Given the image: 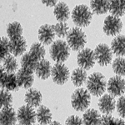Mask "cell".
<instances>
[{
    "label": "cell",
    "mask_w": 125,
    "mask_h": 125,
    "mask_svg": "<svg viewBox=\"0 0 125 125\" xmlns=\"http://www.w3.org/2000/svg\"><path fill=\"white\" fill-rule=\"evenodd\" d=\"M72 82L76 87H81L87 81V73L86 70L83 69L81 68H78L73 70L72 73Z\"/></svg>",
    "instance_id": "cell-27"
},
{
    "label": "cell",
    "mask_w": 125,
    "mask_h": 125,
    "mask_svg": "<svg viewBox=\"0 0 125 125\" xmlns=\"http://www.w3.org/2000/svg\"><path fill=\"white\" fill-rule=\"evenodd\" d=\"M91 97L88 90L78 88L75 90L71 96V104L73 108L77 111H84L89 107Z\"/></svg>",
    "instance_id": "cell-5"
},
{
    "label": "cell",
    "mask_w": 125,
    "mask_h": 125,
    "mask_svg": "<svg viewBox=\"0 0 125 125\" xmlns=\"http://www.w3.org/2000/svg\"><path fill=\"white\" fill-rule=\"evenodd\" d=\"M33 72L29 70L21 68L17 73V78L20 88H31L34 82Z\"/></svg>",
    "instance_id": "cell-15"
},
{
    "label": "cell",
    "mask_w": 125,
    "mask_h": 125,
    "mask_svg": "<svg viewBox=\"0 0 125 125\" xmlns=\"http://www.w3.org/2000/svg\"><path fill=\"white\" fill-rule=\"evenodd\" d=\"M24 100H25L27 105L32 107V108L39 107L42 103V94L39 90L35 89V88H30L25 94Z\"/></svg>",
    "instance_id": "cell-18"
},
{
    "label": "cell",
    "mask_w": 125,
    "mask_h": 125,
    "mask_svg": "<svg viewBox=\"0 0 125 125\" xmlns=\"http://www.w3.org/2000/svg\"><path fill=\"white\" fill-rule=\"evenodd\" d=\"M53 29L55 34L58 38L67 37L68 32H69V27L66 23H60L58 22L55 25H53Z\"/></svg>",
    "instance_id": "cell-33"
},
{
    "label": "cell",
    "mask_w": 125,
    "mask_h": 125,
    "mask_svg": "<svg viewBox=\"0 0 125 125\" xmlns=\"http://www.w3.org/2000/svg\"><path fill=\"white\" fill-rule=\"evenodd\" d=\"M100 125H125V123L122 118H114L111 115H104L102 117Z\"/></svg>",
    "instance_id": "cell-35"
},
{
    "label": "cell",
    "mask_w": 125,
    "mask_h": 125,
    "mask_svg": "<svg viewBox=\"0 0 125 125\" xmlns=\"http://www.w3.org/2000/svg\"><path fill=\"white\" fill-rule=\"evenodd\" d=\"M50 56L58 63H62L69 57L70 48L63 40H57L52 44L49 49Z\"/></svg>",
    "instance_id": "cell-2"
},
{
    "label": "cell",
    "mask_w": 125,
    "mask_h": 125,
    "mask_svg": "<svg viewBox=\"0 0 125 125\" xmlns=\"http://www.w3.org/2000/svg\"><path fill=\"white\" fill-rule=\"evenodd\" d=\"M29 53L34 56L39 61L44 59L45 57V48L43 45L40 43H34L32 44L31 48H30Z\"/></svg>",
    "instance_id": "cell-30"
},
{
    "label": "cell",
    "mask_w": 125,
    "mask_h": 125,
    "mask_svg": "<svg viewBox=\"0 0 125 125\" xmlns=\"http://www.w3.org/2000/svg\"><path fill=\"white\" fill-rule=\"evenodd\" d=\"M116 101L114 97L110 94H104L99 98L98 108L104 115H110L115 109Z\"/></svg>",
    "instance_id": "cell-13"
},
{
    "label": "cell",
    "mask_w": 125,
    "mask_h": 125,
    "mask_svg": "<svg viewBox=\"0 0 125 125\" xmlns=\"http://www.w3.org/2000/svg\"><path fill=\"white\" fill-rule=\"evenodd\" d=\"M2 67L8 73H14L18 69V62L14 58V56L9 55L3 61Z\"/></svg>",
    "instance_id": "cell-29"
},
{
    "label": "cell",
    "mask_w": 125,
    "mask_h": 125,
    "mask_svg": "<svg viewBox=\"0 0 125 125\" xmlns=\"http://www.w3.org/2000/svg\"><path fill=\"white\" fill-rule=\"evenodd\" d=\"M53 26L49 24H43L39 29V41L44 45H49L54 40L55 38Z\"/></svg>",
    "instance_id": "cell-14"
},
{
    "label": "cell",
    "mask_w": 125,
    "mask_h": 125,
    "mask_svg": "<svg viewBox=\"0 0 125 125\" xmlns=\"http://www.w3.org/2000/svg\"><path fill=\"white\" fill-rule=\"evenodd\" d=\"M94 51L90 48H83L78 52L77 55V62L79 68L84 70H89L95 64Z\"/></svg>",
    "instance_id": "cell-6"
},
{
    "label": "cell",
    "mask_w": 125,
    "mask_h": 125,
    "mask_svg": "<svg viewBox=\"0 0 125 125\" xmlns=\"http://www.w3.org/2000/svg\"><path fill=\"white\" fill-rule=\"evenodd\" d=\"M67 42L70 48L74 51H81L87 43V36L81 29L76 27L69 30Z\"/></svg>",
    "instance_id": "cell-3"
},
{
    "label": "cell",
    "mask_w": 125,
    "mask_h": 125,
    "mask_svg": "<svg viewBox=\"0 0 125 125\" xmlns=\"http://www.w3.org/2000/svg\"><path fill=\"white\" fill-rule=\"evenodd\" d=\"M0 98H1V104L2 108H7V107H11V104L13 103V97L10 94L9 91L2 88L0 92Z\"/></svg>",
    "instance_id": "cell-34"
},
{
    "label": "cell",
    "mask_w": 125,
    "mask_h": 125,
    "mask_svg": "<svg viewBox=\"0 0 125 125\" xmlns=\"http://www.w3.org/2000/svg\"><path fill=\"white\" fill-rule=\"evenodd\" d=\"M113 69L118 76L125 75V59L123 58H118L113 62Z\"/></svg>",
    "instance_id": "cell-31"
},
{
    "label": "cell",
    "mask_w": 125,
    "mask_h": 125,
    "mask_svg": "<svg viewBox=\"0 0 125 125\" xmlns=\"http://www.w3.org/2000/svg\"><path fill=\"white\" fill-rule=\"evenodd\" d=\"M39 62V61L34 56L32 55L30 53H27L23 54V57L21 58L22 68L33 72L36 70V68H37Z\"/></svg>",
    "instance_id": "cell-24"
},
{
    "label": "cell",
    "mask_w": 125,
    "mask_h": 125,
    "mask_svg": "<svg viewBox=\"0 0 125 125\" xmlns=\"http://www.w3.org/2000/svg\"><path fill=\"white\" fill-rule=\"evenodd\" d=\"M17 120V114L12 107L2 108L1 114H0L1 125H15Z\"/></svg>",
    "instance_id": "cell-16"
},
{
    "label": "cell",
    "mask_w": 125,
    "mask_h": 125,
    "mask_svg": "<svg viewBox=\"0 0 125 125\" xmlns=\"http://www.w3.org/2000/svg\"><path fill=\"white\" fill-rule=\"evenodd\" d=\"M95 59L100 66H107L112 62L113 52L105 43H100L94 49Z\"/></svg>",
    "instance_id": "cell-8"
},
{
    "label": "cell",
    "mask_w": 125,
    "mask_h": 125,
    "mask_svg": "<svg viewBox=\"0 0 125 125\" xmlns=\"http://www.w3.org/2000/svg\"><path fill=\"white\" fill-rule=\"evenodd\" d=\"M37 120L39 124L48 125L51 124L52 121V113L48 107L41 105L38 108L37 111Z\"/></svg>",
    "instance_id": "cell-23"
},
{
    "label": "cell",
    "mask_w": 125,
    "mask_h": 125,
    "mask_svg": "<svg viewBox=\"0 0 125 125\" xmlns=\"http://www.w3.org/2000/svg\"><path fill=\"white\" fill-rule=\"evenodd\" d=\"M0 84L1 88L8 91H16L20 88L18 81L17 74L8 73L1 66V73H0Z\"/></svg>",
    "instance_id": "cell-9"
},
{
    "label": "cell",
    "mask_w": 125,
    "mask_h": 125,
    "mask_svg": "<svg viewBox=\"0 0 125 125\" xmlns=\"http://www.w3.org/2000/svg\"><path fill=\"white\" fill-rule=\"evenodd\" d=\"M109 12L112 16L116 18L122 17L125 13V1H121V0L110 1Z\"/></svg>",
    "instance_id": "cell-28"
},
{
    "label": "cell",
    "mask_w": 125,
    "mask_h": 125,
    "mask_svg": "<svg viewBox=\"0 0 125 125\" xmlns=\"http://www.w3.org/2000/svg\"><path fill=\"white\" fill-rule=\"evenodd\" d=\"M0 59L1 61H3L8 56L10 55V41L7 38L3 37L1 39V42H0Z\"/></svg>",
    "instance_id": "cell-32"
},
{
    "label": "cell",
    "mask_w": 125,
    "mask_h": 125,
    "mask_svg": "<svg viewBox=\"0 0 125 125\" xmlns=\"http://www.w3.org/2000/svg\"><path fill=\"white\" fill-rule=\"evenodd\" d=\"M17 118L20 125H34L37 119V114L33 108L29 105H23L18 110Z\"/></svg>",
    "instance_id": "cell-7"
},
{
    "label": "cell",
    "mask_w": 125,
    "mask_h": 125,
    "mask_svg": "<svg viewBox=\"0 0 125 125\" xmlns=\"http://www.w3.org/2000/svg\"><path fill=\"white\" fill-rule=\"evenodd\" d=\"M124 97H125V96H124Z\"/></svg>",
    "instance_id": "cell-41"
},
{
    "label": "cell",
    "mask_w": 125,
    "mask_h": 125,
    "mask_svg": "<svg viewBox=\"0 0 125 125\" xmlns=\"http://www.w3.org/2000/svg\"><path fill=\"white\" fill-rule=\"evenodd\" d=\"M35 125H41V124H35Z\"/></svg>",
    "instance_id": "cell-40"
},
{
    "label": "cell",
    "mask_w": 125,
    "mask_h": 125,
    "mask_svg": "<svg viewBox=\"0 0 125 125\" xmlns=\"http://www.w3.org/2000/svg\"><path fill=\"white\" fill-rule=\"evenodd\" d=\"M7 33L10 40L23 37V28L19 22L10 23L7 27Z\"/></svg>",
    "instance_id": "cell-26"
},
{
    "label": "cell",
    "mask_w": 125,
    "mask_h": 125,
    "mask_svg": "<svg viewBox=\"0 0 125 125\" xmlns=\"http://www.w3.org/2000/svg\"><path fill=\"white\" fill-rule=\"evenodd\" d=\"M65 125H83V122L82 118H80L78 116L72 115L67 118Z\"/></svg>",
    "instance_id": "cell-37"
},
{
    "label": "cell",
    "mask_w": 125,
    "mask_h": 125,
    "mask_svg": "<svg viewBox=\"0 0 125 125\" xmlns=\"http://www.w3.org/2000/svg\"><path fill=\"white\" fill-rule=\"evenodd\" d=\"M107 88L110 95L121 97L125 93V80L120 76H114L107 83Z\"/></svg>",
    "instance_id": "cell-10"
},
{
    "label": "cell",
    "mask_w": 125,
    "mask_h": 125,
    "mask_svg": "<svg viewBox=\"0 0 125 125\" xmlns=\"http://www.w3.org/2000/svg\"><path fill=\"white\" fill-rule=\"evenodd\" d=\"M102 117L96 109H88L83 115V125H100Z\"/></svg>",
    "instance_id": "cell-19"
},
{
    "label": "cell",
    "mask_w": 125,
    "mask_h": 125,
    "mask_svg": "<svg viewBox=\"0 0 125 125\" xmlns=\"http://www.w3.org/2000/svg\"><path fill=\"white\" fill-rule=\"evenodd\" d=\"M36 75L41 79H47L52 73V67L50 62L47 59L40 60L35 70Z\"/></svg>",
    "instance_id": "cell-20"
},
{
    "label": "cell",
    "mask_w": 125,
    "mask_h": 125,
    "mask_svg": "<svg viewBox=\"0 0 125 125\" xmlns=\"http://www.w3.org/2000/svg\"><path fill=\"white\" fill-rule=\"evenodd\" d=\"M56 19L60 23H65L70 17V10L65 3H58L53 10Z\"/></svg>",
    "instance_id": "cell-21"
},
{
    "label": "cell",
    "mask_w": 125,
    "mask_h": 125,
    "mask_svg": "<svg viewBox=\"0 0 125 125\" xmlns=\"http://www.w3.org/2000/svg\"><path fill=\"white\" fill-rule=\"evenodd\" d=\"M52 78L58 85H62L68 82L69 78V69L63 63H56L52 68Z\"/></svg>",
    "instance_id": "cell-11"
},
{
    "label": "cell",
    "mask_w": 125,
    "mask_h": 125,
    "mask_svg": "<svg viewBox=\"0 0 125 125\" xmlns=\"http://www.w3.org/2000/svg\"><path fill=\"white\" fill-rule=\"evenodd\" d=\"M27 49V42L23 37L10 40V53L13 56L23 55Z\"/></svg>",
    "instance_id": "cell-17"
},
{
    "label": "cell",
    "mask_w": 125,
    "mask_h": 125,
    "mask_svg": "<svg viewBox=\"0 0 125 125\" xmlns=\"http://www.w3.org/2000/svg\"><path fill=\"white\" fill-rule=\"evenodd\" d=\"M93 13L89 8L81 4L76 6L72 12V19L73 23L79 27H87L91 23Z\"/></svg>",
    "instance_id": "cell-4"
},
{
    "label": "cell",
    "mask_w": 125,
    "mask_h": 125,
    "mask_svg": "<svg viewBox=\"0 0 125 125\" xmlns=\"http://www.w3.org/2000/svg\"><path fill=\"white\" fill-rule=\"evenodd\" d=\"M123 28V23L119 18L109 15L104 19V32L108 36H114L119 33Z\"/></svg>",
    "instance_id": "cell-12"
},
{
    "label": "cell",
    "mask_w": 125,
    "mask_h": 125,
    "mask_svg": "<svg viewBox=\"0 0 125 125\" xmlns=\"http://www.w3.org/2000/svg\"><path fill=\"white\" fill-rule=\"evenodd\" d=\"M111 50L112 52L118 56V58H122L125 55V36L118 35L111 43Z\"/></svg>",
    "instance_id": "cell-22"
},
{
    "label": "cell",
    "mask_w": 125,
    "mask_h": 125,
    "mask_svg": "<svg viewBox=\"0 0 125 125\" xmlns=\"http://www.w3.org/2000/svg\"><path fill=\"white\" fill-rule=\"evenodd\" d=\"M116 108L118 114L123 118H125V97L121 96L116 103Z\"/></svg>",
    "instance_id": "cell-36"
},
{
    "label": "cell",
    "mask_w": 125,
    "mask_h": 125,
    "mask_svg": "<svg viewBox=\"0 0 125 125\" xmlns=\"http://www.w3.org/2000/svg\"><path fill=\"white\" fill-rule=\"evenodd\" d=\"M106 88V78L101 73H94L87 79V88L92 95L101 96L105 92Z\"/></svg>",
    "instance_id": "cell-1"
},
{
    "label": "cell",
    "mask_w": 125,
    "mask_h": 125,
    "mask_svg": "<svg viewBox=\"0 0 125 125\" xmlns=\"http://www.w3.org/2000/svg\"><path fill=\"white\" fill-rule=\"evenodd\" d=\"M110 1H91L90 7L92 11L97 15H102L109 11Z\"/></svg>",
    "instance_id": "cell-25"
},
{
    "label": "cell",
    "mask_w": 125,
    "mask_h": 125,
    "mask_svg": "<svg viewBox=\"0 0 125 125\" xmlns=\"http://www.w3.org/2000/svg\"><path fill=\"white\" fill-rule=\"evenodd\" d=\"M49 125H61V124L58 123V121H53V122H52Z\"/></svg>",
    "instance_id": "cell-39"
},
{
    "label": "cell",
    "mask_w": 125,
    "mask_h": 125,
    "mask_svg": "<svg viewBox=\"0 0 125 125\" xmlns=\"http://www.w3.org/2000/svg\"><path fill=\"white\" fill-rule=\"evenodd\" d=\"M42 3H43L44 5L47 6V7H53V6H56L58 3V1H56V0H53V1L46 0V1H42Z\"/></svg>",
    "instance_id": "cell-38"
}]
</instances>
